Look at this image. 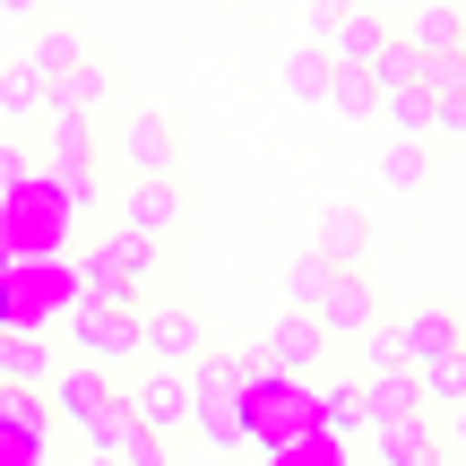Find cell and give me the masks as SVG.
<instances>
[{
	"instance_id": "1",
	"label": "cell",
	"mask_w": 466,
	"mask_h": 466,
	"mask_svg": "<svg viewBox=\"0 0 466 466\" xmlns=\"http://www.w3.org/2000/svg\"><path fill=\"white\" fill-rule=\"evenodd\" d=\"M182 217H190V199H182L173 173H130L121 199H113V225H121V233H147V242H165Z\"/></svg>"
},
{
	"instance_id": "2",
	"label": "cell",
	"mask_w": 466,
	"mask_h": 466,
	"mask_svg": "<svg viewBox=\"0 0 466 466\" xmlns=\"http://www.w3.org/2000/svg\"><path fill=\"white\" fill-rule=\"evenodd\" d=\"M138 354L165 363V371H190V363L208 354L199 311H190V302H138Z\"/></svg>"
},
{
	"instance_id": "3",
	"label": "cell",
	"mask_w": 466,
	"mask_h": 466,
	"mask_svg": "<svg viewBox=\"0 0 466 466\" xmlns=\"http://www.w3.org/2000/svg\"><path fill=\"white\" fill-rule=\"evenodd\" d=\"M69 337L86 363H130L138 354V311L130 302H69Z\"/></svg>"
},
{
	"instance_id": "4",
	"label": "cell",
	"mask_w": 466,
	"mask_h": 466,
	"mask_svg": "<svg viewBox=\"0 0 466 466\" xmlns=\"http://www.w3.org/2000/svg\"><path fill=\"white\" fill-rule=\"evenodd\" d=\"M259 363L277 371V380H302V371H319V363H329V337H319V319H311V311H285V319H268V346H259Z\"/></svg>"
},
{
	"instance_id": "5",
	"label": "cell",
	"mask_w": 466,
	"mask_h": 466,
	"mask_svg": "<svg viewBox=\"0 0 466 466\" xmlns=\"http://www.w3.org/2000/svg\"><path fill=\"white\" fill-rule=\"evenodd\" d=\"M130 415L147 423L156 441H173V432H190V371H138V389H130Z\"/></svg>"
},
{
	"instance_id": "6",
	"label": "cell",
	"mask_w": 466,
	"mask_h": 466,
	"mask_svg": "<svg viewBox=\"0 0 466 466\" xmlns=\"http://www.w3.org/2000/svg\"><path fill=\"white\" fill-rule=\"evenodd\" d=\"M311 319H319V337H363L371 319H380V302H371L363 268H329V294L311 302Z\"/></svg>"
},
{
	"instance_id": "7",
	"label": "cell",
	"mask_w": 466,
	"mask_h": 466,
	"mask_svg": "<svg viewBox=\"0 0 466 466\" xmlns=\"http://www.w3.org/2000/svg\"><path fill=\"white\" fill-rule=\"evenodd\" d=\"M121 165H130V173H173V165H182V138H173V121L156 113V104L121 113Z\"/></svg>"
},
{
	"instance_id": "8",
	"label": "cell",
	"mask_w": 466,
	"mask_h": 466,
	"mask_svg": "<svg viewBox=\"0 0 466 466\" xmlns=\"http://www.w3.org/2000/svg\"><path fill=\"white\" fill-rule=\"evenodd\" d=\"M389 35H398V17H380V9H363V0H354V9L329 26V44H319V52H329L337 69H371V61L389 52Z\"/></svg>"
},
{
	"instance_id": "9",
	"label": "cell",
	"mask_w": 466,
	"mask_h": 466,
	"mask_svg": "<svg viewBox=\"0 0 466 466\" xmlns=\"http://www.w3.org/2000/svg\"><path fill=\"white\" fill-rule=\"evenodd\" d=\"M398 346H406V363L458 354V346H466V319H458V302H423V311H406V319H398Z\"/></svg>"
},
{
	"instance_id": "10",
	"label": "cell",
	"mask_w": 466,
	"mask_h": 466,
	"mask_svg": "<svg viewBox=\"0 0 466 466\" xmlns=\"http://www.w3.org/2000/svg\"><path fill=\"white\" fill-rule=\"evenodd\" d=\"M458 26H466L458 0H423V9L398 17V44L415 52V61H432V52H458Z\"/></svg>"
},
{
	"instance_id": "11",
	"label": "cell",
	"mask_w": 466,
	"mask_h": 466,
	"mask_svg": "<svg viewBox=\"0 0 466 466\" xmlns=\"http://www.w3.org/2000/svg\"><path fill=\"white\" fill-rule=\"evenodd\" d=\"M406 415H423L415 363H389V371H371V380H363V432H371V423H406Z\"/></svg>"
},
{
	"instance_id": "12",
	"label": "cell",
	"mask_w": 466,
	"mask_h": 466,
	"mask_svg": "<svg viewBox=\"0 0 466 466\" xmlns=\"http://www.w3.org/2000/svg\"><path fill=\"white\" fill-rule=\"evenodd\" d=\"M311 250H319L329 268H354V259L371 250V217H363V208H346V199H337V208H319V225H311Z\"/></svg>"
},
{
	"instance_id": "13",
	"label": "cell",
	"mask_w": 466,
	"mask_h": 466,
	"mask_svg": "<svg viewBox=\"0 0 466 466\" xmlns=\"http://www.w3.org/2000/svg\"><path fill=\"white\" fill-rule=\"evenodd\" d=\"M259 380H268L259 354H199L190 363V398H250Z\"/></svg>"
},
{
	"instance_id": "14",
	"label": "cell",
	"mask_w": 466,
	"mask_h": 466,
	"mask_svg": "<svg viewBox=\"0 0 466 466\" xmlns=\"http://www.w3.org/2000/svg\"><path fill=\"white\" fill-rule=\"evenodd\" d=\"M17 61H26L35 69V78H61V69H78L86 61V52H78V26H61V17H35V26H26V52H17Z\"/></svg>"
},
{
	"instance_id": "15",
	"label": "cell",
	"mask_w": 466,
	"mask_h": 466,
	"mask_svg": "<svg viewBox=\"0 0 466 466\" xmlns=\"http://www.w3.org/2000/svg\"><path fill=\"white\" fill-rule=\"evenodd\" d=\"M371 458H380V466H441V441H432V423H423V415L371 423Z\"/></svg>"
},
{
	"instance_id": "16",
	"label": "cell",
	"mask_w": 466,
	"mask_h": 466,
	"mask_svg": "<svg viewBox=\"0 0 466 466\" xmlns=\"http://www.w3.org/2000/svg\"><path fill=\"white\" fill-rule=\"evenodd\" d=\"M52 113V86L35 78L26 61H0V130H26V121Z\"/></svg>"
},
{
	"instance_id": "17",
	"label": "cell",
	"mask_w": 466,
	"mask_h": 466,
	"mask_svg": "<svg viewBox=\"0 0 466 466\" xmlns=\"http://www.w3.org/2000/svg\"><path fill=\"white\" fill-rule=\"evenodd\" d=\"M104 104H113V78H104L96 61H78V69H61V78H52V113H78V121H96Z\"/></svg>"
},
{
	"instance_id": "18",
	"label": "cell",
	"mask_w": 466,
	"mask_h": 466,
	"mask_svg": "<svg viewBox=\"0 0 466 466\" xmlns=\"http://www.w3.org/2000/svg\"><path fill=\"white\" fill-rule=\"evenodd\" d=\"M96 250H104V259H113L121 268V277H130L138 285V294H147V285H156V268H165V242H147V233H96Z\"/></svg>"
},
{
	"instance_id": "19",
	"label": "cell",
	"mask_w": 466,
	"mask_h": 466,
	"mask_svg": "<svg viewBox=\"0 0 466 466\" xmlns=\"http://www.w3.org/2000/svg\"><path fill=\"white\" fill-rule=\"evenodd\" d=\"M44 165H96V121L44 113Z\"/></svg>"
},
{
	"instance_id": "20",
	"label": "cell",
	"mask_w": 466,
	"mask_h": 466,
	"mask_svg": "<svg viewBox=\"0 0 466 466\" xmlns=\"http://www.w3.org/2000/svg\"><path fill=\"white\" fill-rule=\"evenodd\" d=\"M415 389H423V406H466V346L415 363Z\"/></svg>"
},
{
	"instance_id": "21",
	"label": "cell",
	"mask_w": 466,
	"mask_h": 466,
	"mask_svg": "<svg viewBox=\"0 0 466 466\" xmlns=\"http://www.w3.org/2000/svg\"><path fill=\"white\" fill-rule=\"evenodd\" d=\"M52 190H61L69 217H104V208H113V199H104V173H96V165H52Z\"/></svg>"
},
{
	"instance_id": "22",
	"label": "cell",
	"mask_w": 466,
	"mask_h": 466,
	"mask_svg": "<svg viewBox=\"0 0 466 466\" xmlns=\"http://www.w3.org/2000/svg\"><path fill=\"white\" fill-rule=\"evenodd\" d=\"M329 78H337V61L319 44H302L294 61H285V96H302V104H329Z\"/></svg>"
},
{
	"instance_id": "23",
	"label": "cell",
	"mask_w": 466,
	"mask_h": 466,
	"mask_svg": "<svg viewBox=\"0 0 466 466\" xmlns=\"http://www.w3.org/2000/svg\"><path fill=\"white\" fill-rule=\"evenodd\" d=\"M371 113H380L398 138H432V96H423V86H398V96H380Z\"/></svg>"
},
{
	"instance_id": "24",
	"label": "cell",
	"mask_w": 466,
	"mask_h": 466,
	"mask_svg": "<svg viewBox=\"0 0 466 466\" xmlns=\"http://www.w3.org/2000/svg\"><path fill=\"white\" fill-rule=\"evenodd\" d=\"M0 432H17V441H44V432H52L44 398H35V389H0Z\"/></svg>"
},
{
	"instance_id": "25",
	"label": "cell",
	"mask_w": 466,
	"mask_h": 466,
	"mask_svg": "<svg viewBox=\"0 0 466 466\" xmlns=\"http://www.w3.org/2000/svg\"><path fill=\"white\" fill-rule=\"evenodd\" d=\"M371 104H380V86H371L363 69H337L329 78V113L337 121H371Z\"/></svg>"
},
{
	"instance_id": "26",
	"label": "cell",
	"mask_w": 466,
	"mask_h": 466,
	"mask_svg": "<svg viewBox=\"0 0 466 466\" xmlns=\"http://www.w3.org/2000/svg\"><path fill=\"white\" fill-rule=\"evenodd\" d=\"M423 173H432V156H423V138H398V147L380 156V182H389V190H423Z\"/></svg>"
},
{
	"instance_id": "27",
	"label": "cell",
	"mask_w": 466,
	"mask_h": 466,
	"mask_svg": "<svg viewBox=\"0 0 466 466\" xmlns=\"http://www.w3.org/2000/svg\"><path fill=\"white\" fill-rule=\"evenodd\" d=\"M319 294H329V259H319V250H302V259L285 268V302H294V311H311Z\"/></svg>"
},
{
	"instance_id": "28",
	"label": "cell",
	"mask_w": 466,
	"mask_h": 466,
	"mask_svg": "<svg viewBox=\"0 0 466 466\" xmlns=\"http://www.w3.org/2000/svg\"><path fill=\"white\" fill-rule=\"evenodd\" d=\"M415 69H423V61H415V52L398 44V35H389V52H380V61H371V69H363V78L380 86V96H398V86H415Z\"/></svg>"
},
{
	"instance_id": "29",
	"label": "cell",
	"mask_w": 466,
	"mask_h": 466,
	"mask_svg": "<svg viewBox=\"0 0 466 466\" xmlns=\"http://www.w3.org/2000/svg\"><path fill=\"white\" fill-rule=\"evenodd\" d=\"M319 423H329V432H363V389H354V380H329V398H319Z\"/></svg>"
},
{
	"instance_id": "30",
	"label": "cell",
	"mask_w": 466,
	"mask_h": 466,
	"mask_svg": "<svg viewBox=\"0 0 466 466\" xmlns=\"http://www.w3.org/2000/svg\"><path fill=\"white\" fill-rule=\"evenodd\" d=\"M415 86H423L432 104H441V96H466V61H458V52H432V61L415 69Z\"/></svg>"
},
{
	"instance_id": "31",
	"label": "cell",
	"mask_w": 466,
	"mask_h": 466,
	"mask_svg": "<svg viewBox=\"0 0 466 466\" xmlns=\"http://www.w3.org/2000/svg\"><path fill=\"white\" fill-rule=\"evenodd\" d=\"M35 182V147L17 130H0V199H9V190H26Z\"/></svg>"
},
{
	"instance_id": "32",
	"label": "cell",
	"mask_w": 466,
	"mask_h": 466,
	"mask_svg": "<svg viewBox=\"0 0 466 466\" xmlns=\"http://www.w3.org/2000/svg\"><path fill=\"white\" fill-rule=\"evenodd\" d=\"M363 354H371V371H389V363H406V346H398V329H380V319H371V329H363Z\"/></svg>"
},
{
	"instance_id": "33",
	"label": "cell",
	"mask_w": 466,
	"mask_h": 466,
	"mask_svg": "<svg viewBox=\"0 0 466 466\" xmlns=\"http://www.w3.org/2000/svg\"><path fill=\"white\" fill-rule=\"evenodd\" d=\"M432 138H466V96H441L432 104Z\"/></svg>"
},
{
	"instance_id": "34",
	"label": "cell",
	"mask_w": 466,
	"mask_h": 466,
	"mask_svg": "<svg viewBox=\"0 0 466 466\" xmlns=\"http://www.w3.org/2000/svg\"><path fill=\"white\" fill-rule=\"evenodd\" d=\"M346 9H354V0H311V44H329V26H337Z\"/></svg>"
},
{
	"instance_id": "35",
	"label": "cell",
	"mask_w": 466,
	"mask_h": 466,
	"mask_svg": "<svg viewBox=\"0 0 466 466\" xmlns=\"http://www.w3.org/2000/svg\"><path fill=\"white\" fill-rule=\"evenodd\" d=\"M44 9H52V0H0V17H9V26H35Z\"/></svg>"
},
{
	"instance_id": "36",
	"label": "cell",
	"mask_w": 466,
	"mask_h": 466,
	"mask_svg": "<svg viewBox=\"0 0 466 466\" xmlns=\"http://www.w3.org/2000/svg\"><path fill=\"white\" fill-rule=\"evenodd\" d=\"M450 450H466V406H450Z\"/></svg>"
},
{
	"instance_id": "37",
	"label": "cell",
	"mask_w": 466,
	"mask_h": 466,
	"mask_svg": "<svg viewBox=\"0 0 466 466\" xmlns=\"http://www.w3.org/2000/svg\"><path fill=\"white\" fill-rule=\"evenodd\" d=\"M86 466H113V458H104V450H96V458H86Z\"/></svg>"
},
{
	"instance_id": "38",
	"label": "cell",
	"mask_w": 466,
	"mask_h": 466,
	"mask_svg": "<svg viewBox=\"0 0 466 466\" xmlns=\"http://www.w3.org/2000/svg\"><path fill=\"white\" fill-rule=\"evenodd\" d=\"M458 61H466V26H458Z\"/></svg>"
}]
</instances>
